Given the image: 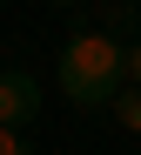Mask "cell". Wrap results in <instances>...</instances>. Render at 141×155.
Segmentation results:
<instances>
[{
	"instance_id": "obj_1",
	"label": "cell",
	"mask_w": 141,
	"mask_h": 155,
	"mask_svg": "<svg viewBox=\"0 0 141 155\" xmlns=\"http://www.w3.org/2000/svg\"><path fill=\"white\" fill-rule=\"evenodd\" d=\"M54 81H61V94L74 101V108L107 115V101L128 88V34H121V27H107V20L94 14L88 27H74V34L61 41Z\"/></svg>"
},
{
	"instance_id": "obj_2",
	"label": "cell",
	"mask_w": 141,
	"mask_h": 155,
	"mask_svg": "<svg viewBox=\"0 0 141 155\" xmlns=\"http://www.w3.org/2000/svg\"><path fill=\"white\" fill-rule=\"evenodd\" d=\"M40 115V81L27 68H0V128H27Z\"/></svg>"
},
{
	"instance_id": "obj_3",
	"label": "cell",
	"mask_w": 141,
	"mask_h": 155,
	"mask_svg": "<svg viewBox=\"0 0 141 155\" xmlns=\"http://www.w3.org/2000/svg\"><path fill=\"white\" fill-rule=\"evenodd\" d=\"M107 121H114L121 135H141V88H121L114 101H107Z\"/></svg>"
},
{
	"instance_id": "obj_4",
	"label": "cell",
	"mask_w": 141,
	"mask_h": 155,
	"mask_svg": "<svg viewBox=\"0 0 141 155\" xmlns=\"http://www.w3.org/2000/svg\"><path fill=\"white\" fill-rule=\"evenodd\" d=\"M0 155H34L27 148V128H0Z\"/></svg>"
},
{
	"instance_id": "obj_5",
	"label": "cell",
	"mask_w": 141,
	"mask_h": 155,
	"mask_svg": "<svg viewBox=\"0 0 141 155\" xmlns=\"http://www.w3.org/2000/svg\"><path fill=\"white\" fill-rule=\"evenodd\" d=\"M128 88H141V34L128 41Z\"/></svg>"
},
{
	"instance_id": "obj_6",
	"label": "cell",
	"mask_w": 141,
	"mask_h": 155,
	"mask_svg": "<svg viewBox=\"0 0 141 155\" xmlns=\"http://www.w3.org/2000/svg\"><path fill=\"white\" fill-rule=\"evenodd\" d=\"M47 7H94V0H47Z\"/></svg>"
}]
</instances>
